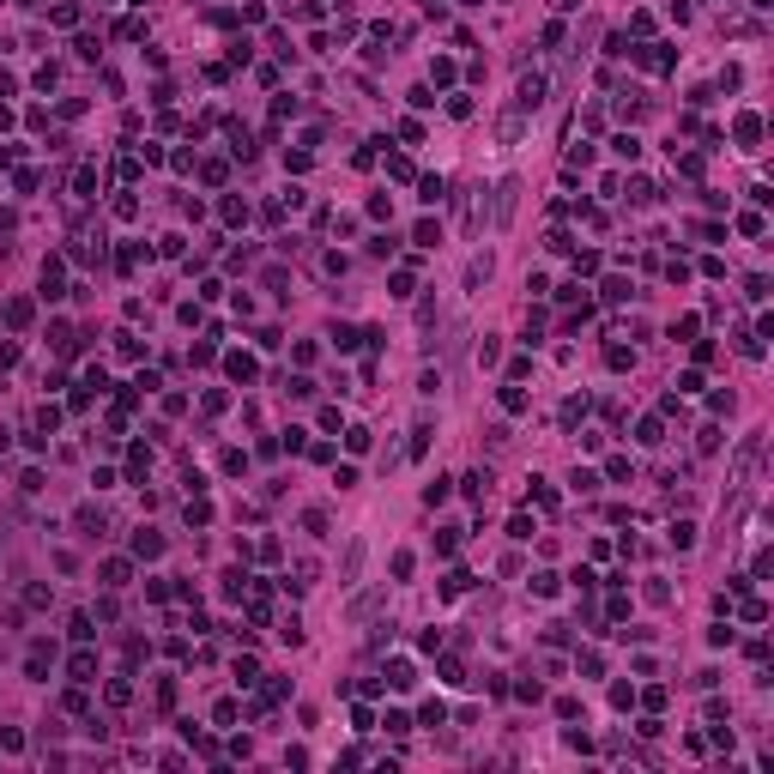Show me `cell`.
Instances as JSON below:
<instances>
[{
	"mask_svg": "<svg viewBox=\"0 0 774 774\" xmlns=\"http://www.w3.org/2000/svg\"><path fill=\"white\" fill-rule=\"evenodd\" d=\"M418 200H424V206H441V200H448L441 194V176H424V182H418Z\"/></svg>",
	"mask_w": 774,
	"mask_h": 774,
	"instance_id": "3",
	"label": "cell"
},
{
	"mask_svg": "<svg viewBox=\"0 0 774 774\" xmlns=\"http://www.w3.org/2000/svg\"><path fill=\"white\" fill-rule=\"evenodd\" d=\"M515 103H520V109H538V103H545V79L527 73V79H520V97H515Z\"/></svg>",
	"mask_w": 774,
	"mask_h": 774,
	"instance_id": "2",
	"label": "cell"
},
{
	"mask_svg": "<svg viewBox=\"0 0 774 774\" xmlns=\"http://www.w3.org/2000/svg\"><path fill=\"white\" fill-rule=\"evenodd\" d=\"M224 369H230V381H254V357H243V351H236Z\"/></svg>",
	"mask_w": 774,
	"mask_h": 774,
	"instance_id": "7",
	"label": "cell"
},
{
	"mask_svg": "<svg viewBox=\"0 0 774 774\" xmlns=\"http://www.w3.org/2000/svg\"><path fill=\"white\" fill-rule=\"evenodd\" d=\"M532 593H538V599H550V593H557V575H550V569H545V575H532Z\"/></svg>",
	"mask_w": 774,
	"mask_h": 774,
	"instance_id": "13",
	"label": "cell"
},
{
	"mask_svg": "<svg viewBox=\"0 0 774 774\" xmlns=\"http://www.w3.org/2000/svg\"><path fill=\"white\" fill-rule=\"evenodd\" d=\"M671 545L690 550V545H696V527H690V520H678V527H671Z\"/></svg>",
	"mask_w": 774,
	"mask_h": 774,
	"instance_id": "9",
	"label": "cell"
},
{
	"mask_svg": "<svg viewBox=\"0 0 774 774\" xmlns=\"http://www.w3.org/2000/svg\"><path fill=\"white\" fill-rule=\"evenodd\" d=\"M97 6H109V0H97Z\"/></svg>",
	"mask_w": 774,
	"mask_h": 774,
	"instance_id": "16",
	"label": "cell"
},
{
	"mask_svg": "<svg viewBox=\"0 0 774 774\" xmlns=\"http://www.w3.org/2000/svg\"><path fill=\"white\" fill-rule=\"evenodd\" d=\"M738 139H744V146H750V139H762V122H756V115H744V122H738Z\"/></svg>",
	"mask_w": 774,
	"mask_h": 774,
	"instance_id": "14",
	"label": "cell"
},
{
	"mask_svg": "<svg viewBox=\"0 0 774 774\" xmlns=\"http://www.w3.org/2000/svg\"><path fill=\"white\" fill-rule=\"evenodd\" d=\"M629 200H636V206H647V200H653V182H641V176H636V182H629Z\"/></svg>",
	"mask_w": 774,
	"mask_h": 774,
	"instance_id": "15",
	"label": "cell"
},
{
	"mask_svg": "<svg viewBox=\"0 0 774 774\" xmlns=\"http://www.w3.org/2000/svg\"><path fill=\"white\" fill-rule=\"evenodd\" d=\"M387 683H394V690H411L418 678H411V666H406V659H394V666H387Z\"/></svg>",
	"mask_w": 774,
	"mask_h": 774,
	"instance_id": "8",
	"label": "cell"
},
{
	"mask_svg": "<svg viewBox=\"0 0 774 774\" xmlns=\"http://www.w3.org/2000/svg\"><path fill=\"white\" fill-rule=\"evenodd\" d=\"M91 671H97V659H91V653H73V678L85 683V678H91Z\"/></svg>",
	"mask_w": 774,
	"mask_h": 774,
	"instance_id": "12",
	"label": "cell"
},
{
	"mask_svg": "<svg viewBox=\"0 0 774 774\" xmlns=\"http://www.w3.org/2000/svg\"><path fill=\"white\" fill-rule=\"evenodd\" d=\"M43 297H61V260H43Z\"/></svg>",
	"mask_w": 774,
	"mask_h": 774,
	"instance_id": "4",
	"label": "cell"
},
{
	"mask_svg": "<svg viewBox=\"0 0 774 774\" xmlns=\"http://www.w3.org/2000/svg\"><path fill=\"white\" fill-rule=\"evenodd\" d=\"M611 152H617V157H629V164H636V157H641V139H636V134H617V139H611Z\"/></svg>",
	"mask_w": 774,
	"mask_h": 774,
	"instance_id": "6",
	"label": "cell"
},
{
	"mask_svg": "<svg viewBox=\"0 0 774 774\" xmlns=\"http://www.w3.org/2000/svg\"><path fill=\"white\" fill-rule=\"evenodd\" d=\"M103 581H109V587H127V562H122V557L103 562Z\"/></svg>",
	"mask_w": 774,
	"mask_h": 774,
	"instance_id": "11",
	"label": "cell"
},
{
	"mask_svg": "<svg viewBox=\"0 0 774 774\" xmlns=\"http://www.w3.org/2000/svg\"><path fill=\"white\" fill-rule=\"evenodd\" d=\"M460 490H466V496L478 502V496H484V490H490V472H466V478H460Z\"/></svg>",
	"mask_w": 774,
	"mask_h": 774,
	"instance_id": "5",
	"label": "cell"
},
{
	"mask_svg": "<svg viewBox=\"0 0 774 774\" xmlns=\"http://www.w3.org/2000/svg\"><path fill=\"white\" fill-rule=\"evenodd\" d=\"M134 550H139V557H157V550H164V538H157V532H139Z\"/></svg>",
	"mask_w": 774,
	"mask_h": 774,
	"instance_id": "10",
	"label": "cell"
},
{
	"mask_svg": "<svg viewBox=\"0 0 774 774\" xmlns=\"http://www.w3.org/2000/svg\"><path fill=\"white\" fill-rule=\"evenodd\" d=\"M515 194H520V182H515V176H502V182H496V224L515 218Z\"/></svg>",
	"mask_w": 774,
	"mask_h": 774,
	"instance_id": "1",
	"label": "cell"
}]
</instances>
